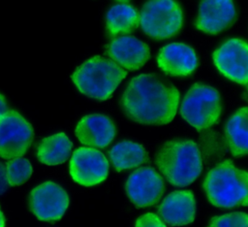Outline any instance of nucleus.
<instances>
[{
    "label": "nucleus",
    "instance_id": "7ed1b4c3",
    "mask_svg": "<svg viewBox=\"0 0 248 227\" xmlns=\"http://www.w3.org/2000/svg\"><path fill=\"white\" fill-rule=\"evenodd\" d=\"M210 204L221 209L248 206V172L227 159L212 168L202 182Z\"/></svg>",
    "mask_w": 248,
    "mask_h": 227
},
{
    "label": "nucleus",
    "instance_id": "0eeeda50",
    "mask_svg": "<svg viewBox=\"0 0 248 227\" xmlns=\"http://www.w3.org/2000/svg\"><path fill=\"white\" fill-rule=\"evenodd\" d=\"M34 138L31 124L16 111L8 110L0 117V157H20L29 148Z\"/></svg>",
    "mask_w": 248,
    "mask_h": 227
},
{
    "label": "nucleus",
    "instance_id": "aec40b11",
    "mask_svg": "<svg viewBox=\"0 0 248 227\" xmlns=\"http://www.w3.org/2000/svg\"><path fill=\"white\" fill-rule=\"evenodd\" d=\"M73 144L65 133H57L44 138L37 146V158L45 165L54 166L64 163L71 152Z\"/></svg>",
    "mask_w": 248,
    "mask_h": 227
},
{
    "label": "nucleus",
    "instance_id": "cd10ccee",
    "mask_svg": "<svg viewBox=\"0 0 248 227\" xmlns=\"http://www.w3.org/2000/svg\"><path fill=\"white\" fill-rule=\"evenodd\" d=\"M247 92H248V83H247Z\"/></svg>",
    "mask_w": 248,
    "mask_h": 227
},
{
    "label": "nucleus",
    "instance_id": "1a4fd4ad",
    "mask_svg": "<svg viewBox=\"0 0 248 227\" xmlns=\"http://www.w3.org/2000/svg\"><path fill=\"white\" fill-rule=\"evenodd\" d=\"M28 206L39 220L56 221L64 215L69 206V196L59 184L45 181L31 190Z\"/></svg>",
    "mask_w": 248,
    "mask_h": 227
},
{
    "label": "nucleus",
    "instance_id": "393cba45",
    "mask_svg": "<svg viewBox=\"0 0 248 227\" xmlns=\"http://www.w3.org/2000/svg\"><path fill=\"white\" fill-rule=\"evenodd\" d=\"M8 111V107H7V102L6 99L4 97V95H2L0 93V117Z\"/></svg>",
    "mask_w": 248,
    "mask_h": 227
},
{
    "label": "nucleus",
    "instance_id": "a878e982",
    "mask_svg": "<svg viewBox=\"0 0 248 227\" xmlns=\"http://www.w3.org/2000/svg\"><path fill=\"white\" fill-rule=\"evenodd\" d=\"M0 227H5V216L0 208Z\"/></svg>",
    "mask_w": 248,
    "mask_h": 227
},
{
    "label": "nucleus",
    "instance_id": "20e7f679",
    "mask_svg": "<svg viewBox=\"0 0 248 227\" xmlns=\"http://www.w3.org/2000/svg\"><path fill=\"white\" fill-rule=\"evenodd\" d=\"M126 76L127 72L112 60L93 56L75 70L72 81L85 96L105 101Z\"/></svg>",
    "mask_w": 248,
    "mask_h": 227
},
{
    "label": "nucleus",
    "instance_id": "dca6fc26",
    "mask_svg": "<svg viewBox=\"0 0 248 227\" xmlns=\"http://www.w3.org/2000/svg\"><path fill=\"white\" fill-rule=\"evenodd\" d=\"M161 218L170 226H183L194 221L196 200L190 190L170 193L158 207Z\"/></svg>",
    "mask_w": 248,
    "mask_h": 227
},
{
    "label": "nucleus",
    "instance_id": "39448f33",
    "mask_svg": "<svg viewBox=\"0 0 248 227\" xmlns=\"http://www.w3.org/2000/svg\"><path fill=\"white\" fill-rule=\"evenodd\" d=\"M181 116L198 131L216 124L222 113L219 92L204 83H194L186 92L180 105Z\"/></svg>",
    "mask_w": 248,
    "mask_h": 227
},
{
    "label": "nucleus",
    "instance_id": "4468645a",
    "mask_svg": "<svg viewBox=\"0 0 248 227\" xmlns=\"http://www.w3.org/2000/svg\"><path fill=\"white\" fill-rule=\"evenodd\" d=\"M157 64L171 77L190 76L198 66L195 50L182 43H171L163 47L157 54Z\"/></svg>",
    "mask_w": 248,
    "mask_h": 227
},
{
    "label": "nucleus",
    "instance_id": "ddd939ff",
    "mask_svg": "<svg viewBox=\"0 0 248 227\" xmlns=\"http://www.w3.org/2000/svg\"><path fill=\"white\" fill-rule=\"evenodd\" d=\"M107 55L120 67L129 71L140 69L148 60V46L133 36H119L107 47Z\"/></svg>",
    "mask_w": 248,
    "mask_h": 227
},
{
    "label": "nucleus",
    "instance_id": "f3484780",
    "mask_svg": "<svg viewBox=\"0 0 248 227\" xmlns=\"http://www.w3.org/2000/svg\"><path fill=\"white\" fill-rule=\"evenodd\" d=\"M225 137L232 156L248 154V107L238 109L227 120Z\"/></svg>",
    "mask_w": 248,
    "mask_h": 227
},
{
    "label": "nucleus",
    "instance_id": "bb28decb",
    "mask_svg": "<svg viewBox=\"0 0 248 227\" xmlns=\"http://www.w3.org/2000/svg\"><path fill=\"white\" fill-rule=\"evenodd\" d=\"M117 1H119V2H123V3H126V2H129L130 0H117Z\"/></svg>",
    "mask_w": 248,
    "mask_h": 227
},
{
    "label": "nucleus",
    "instance_id": "6e6552de",
    "mask_svg": "<svg viewBox=\"0 0 248 227\" xmlns=\"http://www.w3.org/2000/svg\"><path fill=\"white\" fill-rule=\"evenodd\" d=\"M212 59L219 72L227 79L248 83V43L232 38L222 43L212 53Z\"/></svg>",
    "mask_w": 248,
    "mask_h": 227
},
{
    "label": "nucleus",
    "instance_id": "9d476101",
    "mask_svg": "<svg viewBox=\"0 0 248 227\" xmlns=\"http://www.w3.org/2000/svg\"><path fill=\"white\" fill-rule=\"evenodd\" d=\"M69 172L75 182L83 186H93L107 178L108 162L98 149L78 147L71 157Z\"/></svg>",
    "mask_w": 248,
    "mask_h": 227
},
{
    "label": "nucleus",
    "instance_id": "9b49d317",
    "mask_svg": "<svg viewBox=\"0 0 248 227\" xmlns=\"http://www.w3.org/2000/svg\"><path fill=\"white\" fill-rule=\"evenodd\" d=\"M165 183L159 173L151 167L134 171L127 178L125 191L130 201L138 208L154 206L164 193Z\"/></svg>",
    "mask_w": 248,
    "mask_h": 227
},
{
    "label": "nucleus",
    "instance_id": "4be33fe9",
    "mask_svg": "<svg viewBox=\"0 0 248 227\" xmlns=\"http://www.w3.org/2000/svg\"><path fill=\"white\" fill-rule=\"evenodd\" d=\"M207 227H248V213L234 211L213 216Z\"/></svg>",
    "mask_w": 248,
    "mask_h": 227
},
{
    "label": "nucleus",
    "instance_id": "5701e85b",
    "mask_svg": "<svg viewBox=\"0 0 248 227\" xmlns=\"http://www.w3.org/2000/svg\"><path fill=\"white\" fill-rule=\"evenodd\" d=\"M135 227H167L159 216L152 212L144 213L138 217Z\"/></svg>",
    "mask_w": 248,
    "mask_h": 227
},
{
    "label": "nucleus",
    "instance_id": "423d86ee",
    "mask_svg": "<svg viewBox=\"0 0 248 227\" xmlns=\"http://www.w3.org/2000/svg\"><path fill=\"white\" fill-rule=\"evenodd\" d=\"M140 25L151 39H170L182 28V9L175 0H147L140 14Z\"/></svg>",
    "mask_w": 248,
    "mask_h": 227
},
{
    "label": "nucleus",
    "instance_id": "412c9836",
    "mask_svg": "<svg viewBox=\"0 0 248 227\" xmlns=\"http://www.w3.org/2000/svg\"><path fill=\"white\" fill-rule=\"evenodd\" d=\"M8 183L17 186L25 183L32 175L31 163L22 157L13 158L5 164Z\"/></svg>",
    "mask_w": 248,
    "mask_h": 227
},
{
    "label": "nucleus",
    "instance_id": "6ab92c4d",
    "mask_svg": "<svg viewBox=\"0 0 248 227\" xmlns=\"http://www.w3.org/2000/svg\"><path fill=\"white\" fill-rule=\"evenodd\" d=\"M140 25V14L131 5L112 6L106 16V28L110 37L132 33Z\"/></svg>",
    "mask_w": 248,
    "mask_h": 227
},
{
    "label": "nucleus",
    "instance_id": "f03ea898",
    "mask_svg": "<svg viewBox=\"0 0 248 227\" xmlns=\"http://www.w3.org/2000/svg\"><path fill=\"white\" fill-rule=\"evenodd\" d=\"M155 163L165 178L177 187L194 182L202 170L200 149L195 142L187 139L166 142L157 151Z\"/></svg>",
    "mask_w": 248,
    "mask_h": 227
},
{
    "label": "nucleus",
    "instance_id": "f257e3e1",
    "mask_svg": "<svg viewBox=\"0 0 248 227\" xmlns=\"http://www.w3.org/2000/svg\"><path fill=\"white\" fill-rule=\"evenodd\" d=\"M179 91L157 74H141L127 84L121 100L125 115L145 125H165L176 114Z\"/></svg>",
    "mask_w": 248,
    "mask_h": 227
},
{
    "label": "nucleus",
    "instance_id": "b1692460",
    "mask_svg": "<svg viewBox=\"0 0 248 227\" xmlns=\"http://www.w3.org/2000/svg\"><path fill=\"white\" fill-rule=\"evenodd\" d=\"M8 180L6 176V167L0 162V195L3 194L8 188Z\"/></svg>",
    "mask_w": 248,
    "mask_h": 227
},
{
    "label": "nucleus",
    "instance_id": "f8f14e48",
    "mask_svg": "<svg viewBox=\"0 0 248 227\" xmlns=\"http://www.w3.org/2000/svg\"><path fill=\"white\" fill-rule=\"evenodd\" d=\"M235 20L232 0H201L195 26L203 33L216 35L230 28Z\"/></svg>",
    "mask_w": 248,
    "mask_h": 227
},
{
    "label": "nucleus",
    "instance_id": "a211bd4d",
    "mask_svg": "<svg viewBox=\"0 0 248 227\" xmlns=\"http://www.w3.org/2000/svg\"><path fill=\"white\" fill-rule=\"evenodd\" d=\"M109 160L117 172L136 168L148 161V154L143 146L131 141H122L108 151Z\"/></svg>",
    "mask_w": 248,
    "mask_h": 227
},
{
    "label": "nucleus",
    "instance_id": "2eb2a0df",
    "mask_svg": "<svg viewBox=\"0 0 248 227\" xmlns=\"http://www.w3.org/2000/svg\"><path fill=\"white\" fill-rule=\"evenodd\" d=\"M75 133L81 144L104 148L114 139L116 128L108 116L92 114L83 116L78 122Z\"/></svg>",
    "mask_w": 248,
    "mask_h": 227
}]
</instances>
